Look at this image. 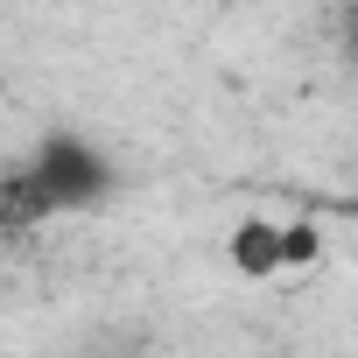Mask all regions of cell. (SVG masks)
<instances>
[{
    "label": "cell",
    "instance_id": "obj_1",
    "mask_svg": "<svg viewBox=\"0 0 358 358\" xmlns=\"http://www.w3.org/2000/svg\"><path fill=\"white\" fill-rule=\"evenodd\" d=\"M113 197V162L85 134H43L8 176H0V225H50Z\"/></svg>",
    "mask_w": 358,
    "mask_h": 358
},
{
    "label": "cell",
    "instance_id": "obj_2",
    "mask_svg": "<svg viewBox=\"0 0 358 358\" xmlns=\"http://www.w3.org/2000/svg\"><path fill=\"white\" fill-rule=\"evenodd\" d=\"M309 232H281V225H239V267L246 274H274L281 260H302Z\"/></svg>",
    "mask_w": 358,
    "mask_h": 358
},
{
    "label": "cell",
    "instance_id": "obj_3",
    "mask_svg": "<svg viewBox=\"0 0 358 358\" xmlns=\"http://www.w3.org/2000/svg\"><path fill=\"white\" fill-rule=\"evenodd\" d=\"M351 29H358V22H351Z\"/></svg>",
    "mask_w": 358,
    "mask_h": 358
}]
</instances>
